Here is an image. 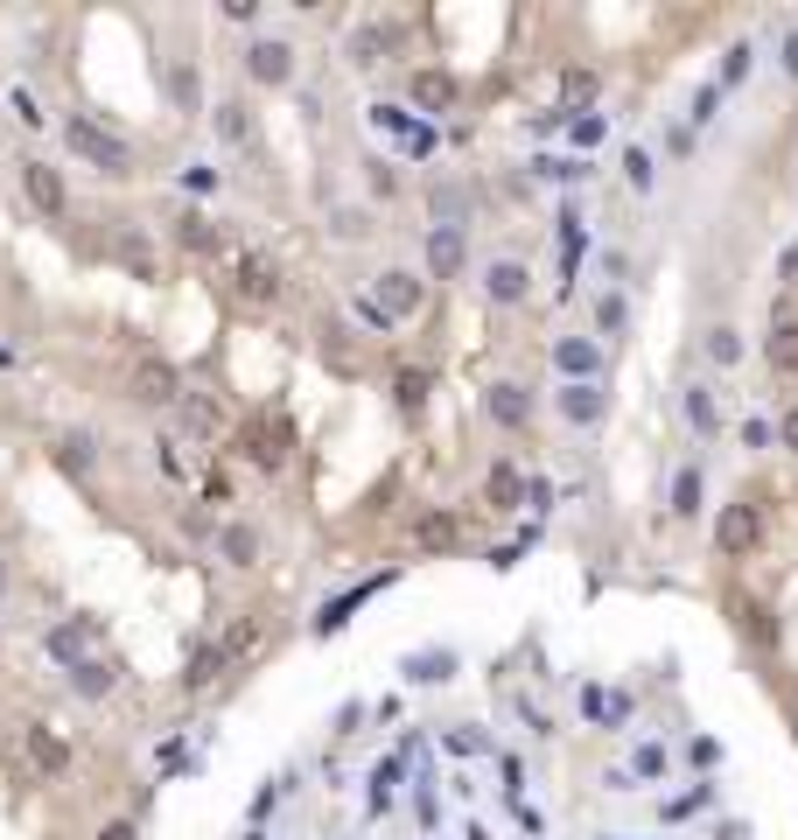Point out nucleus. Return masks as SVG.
I'll list each match as a JSON object with an SVG mask.
<instances>
[{"label":"nucleus","mask_w":798,"mask_h":840,"mask_svg":"<svg viewBox=\"0 0 798 840\" xmlns=\"http://www.w3.org/2000/svg\"><path fill=\"white\" fill-rule=\"evenodd\" d=\"M29 189H35V203H49V210H56V176H49V168H43V162H35V168H29Z\"/></svg>","instance_id":"obj_1"}]
</instances>
